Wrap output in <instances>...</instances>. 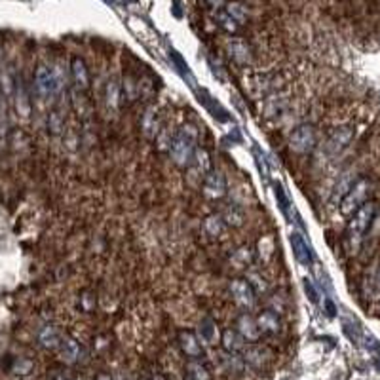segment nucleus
Listing matches in <instances>:
<instances>
[{"mask_svg":"<svg viewBox=\"0 0 380 380\" xmlns=\"http://www.w3.org/2000/svg\"><path fill=\"white\" fill-rule=\"evenodd\" d=\"M72 105H74V109L78 112L80 116H89L92 114V107L86 101V97L82 95L80 89H76L74 94H72Z\"/></svg>","mask_w":380,"mask_h":380,"instance_id":"c85d7f7f","label":"nucleus"},{"mask_svg":"<svg viewBox=\"0 0 380 380\" xmlns=\"http://www.w3.org/2000/svg\"><path fill=\"white\" fill-rule=\"evenodd\" d=\"M151 380H167L166 377H162V374H156V377H152Z\"/></svg>","mask_w":380,"mask_h":380,"instance_id":"58836bf2","label":"nucleus"},{"mask_svg":"<svg viewBox=\"0 0 380 380\" xmlns=\"http://www.w3.org/2000/svg\"><path fill=\"white\" fill-rule=\"evenodd\" d=\"M274 194H276L277 202H279V207L284 209V211H287L289 209V198H287V194H285V190L282 184H276L274 187Z\"/></svg>","mask_w":380,"mask_h":380,"instance_id":"72a5a7b5","label":"nucleus"},{"mask_svg":"<svg viewBox=\"0 0 380 380\" xmlns=\"http://www.w3.org/2000/svg\"><path fill=\"white\" fill-rule=\"evenodd\" d=\"M63 341V335L61 331L54 327V325H46L42 327V331L39 332V344L46 350H59Z\"/></svg>","mask_w":380,"mask_h":380,"instance_id":"6ab92c4d","label":"nucleus"},{"mask_svg":"<svg viewBox=\"0 0 380 380\" xmlns=\"http://www.w3.org/2000/svg\"><path fill=\"white\" fill-rule=\"evenodd\" d=\"M179 348L189 359H202L204 356V344L200 341V337L192 331L179 332Z\"/></svg>","mask_w":380,"mask_h":380,"instance_id":"1a4fd4ad","label":"nucleus"},{"mask_svg":"<svg viewBox=\"0 0 380 380\" xmlns=\"http://www.w3.org/2000/svg\"><path fill=\"white\" fill-rule=\"evenodd\" d=\"M74 380H87V379H86V377H82V374H80V377H76Z\"/></svg>","mask_w":380,"mask_h":380,"instance_id":"ea45409f","label":"nucleus"},{"mask_svg":"<svg viewBox=\"0 0 380 380\" xmlns=\"http://www.w3.org/2000/svg\"><path fill=\"white\" fill-rule=\"evenodd\" d=\"M204 196L209 200H221L226 194V181H224V175L221 171H209L204 179Z\"/></svg>","mask_w":380,"mask_h":380,"instance_id":"9d476101","label":"nucleus"},{"mask_svg":"<svg viewBox=\"0 0 380 380\" xmlns=\"http://www.w3.org/2000/svg\"><path fill=\"white\" fill-rule=\"evenodd\" d=\"M369 192H371V181L367 177L356 179V182L352 184V189L348 190V194L342 198L341 202V213L342 215H354L363 206L365 202H369Z\"/></svg>","mask_w":380,"mask_h":380,"instance_id":"7ed1b4c3","label":"nucleus"},{"mask_svg":"<svg viewBox=\"0 0 380 380\" xmlns=\"http://www.w3.org/2000/svg\"><path fill=\"white\" fill-rule=\"evenodd\" d=\"M200 341L207 342V344H215L217 341V327L211 321H204L200 325Z\"/></svg>","mask_w":380,"mask_h":380,"instance_id":"cd10ccee","label":"nucleus"},{"mask_svg":"<svg viewBox=\"0 0 380 380\" xmlns=\"http://www.w3.org/2000/svg\"><path fill=\"white\" fill-rule=\"evenodd\" d=\"M141 131L149 141H152V139H156V137H158L160 114L156 107H149V109L145 111V114H142V118H141Z\"/></svg>","mask_w":380,"mask_h":380,"instance_id":"f8f14e48","label":"nucleus"},{"mask_svg":"<svg viewBox=\"0 0 380 380\" xmlns=\"http://www.w3.org/2000/svg\"><path fill=\"white\" fill-rule=\"evenodd\" d=\"M190 169L198 179H206V175L211 171V158H209L207 151L194 152V158L190 162Z\"/></svg>","mask_w":380,"mask_h":380,"instance_id":"aec40b11","label":"nucleus"},{"mask_svg":"<svg viewBox=\"0 0 380 380\" xmlns=\"http://www.w3.org/2000/svg\"><path fill=\"white\" fill-rule=\"evenodd\" d=\"M272 356H270V352L264 346H247L246 352H244V361L247 365H251L253 369H262L264 365L268 363Z\"/></svg>","mask_w":380,"mask_h":380,"instance_id":"dca6fc26","label":"nucleus"},{"mask_svg":"<svg viewBox=\"0 0 380 380\" xmlns=\"http://www.w3.org/2000/svg\"><path fill=\"white\" fill-rule=\"evenodd\" d=\"M175 135L171 134V129L169 127H164V129H160L158 137H156V142H158V149L160 151H167L171 149V145H173Z\"/></svg>","mask_w":380,"mask_h":380,"instance_id":"7c9ffc66","label":"nucleus"},{"mask_svg":"<svg viewBox=\"0 0 380 380\" xmlns=\"http://www.w3.org/2000/svg\"><path fill=\"white\" fill-rule=\"evenodd\" d=\"M291 246H293V255L297 261L301 264H312V253H310L308 244L304 242V237L299 234V232H293L291 234Z\"/></svg>","mask_w":380,"mask_h":380,"instance_id":"4be33fe9","label":"nucleus"},{"mask_svg":"<svg viewBox=\"0 0 380 380\" xmlns=\"http://www.w3.org/2000/svg\"><path fill=\"white\" fill-rule=\"evenodd\" d=\"M274 237L272 236H266V237H262L261 240V244H259V251H261V257H262V261L264 262H268L270 259H272V255H274Z\"/></svg>","mask_w":380,"mask_h":380,"instance_id":"473e14b6","label":"nucleus"},{"mask_svg":"<svg viewBox=\"0 0 380 380\" xmlns=\"http://www.w3.org/2000/svg\"><path fill=\"white\" fill-rule=\"evenodd\" d=\"M229 289L236 304H240L242 308H247V310L253 308L255 302H257V295H255L253 287L247 284V279H242V277L232 279L229 285Z\"/></svg>","mask_w":380,"mask_h":380,"instance_id":"6e6552de","label":"nucleus"},{"mask_svg":"<svg viewBox=\"0 0 380 380\" xmlns=\"http://www.w3.org/2000/svg\"><path fill=\"white\" fill-rule=\"evenodd\" d=\"M354 135H356V129L352 126H339L332 129L327 141H325V151L331 158H337L341 156L342 152L348 149L352 141H354Z\"/></svg>","mask_w":380,"mask_h":380,"instance_id":"423d86ee","label":"nucleus"},{"mask_svg":"<svg viewBox=\"0 0 380 380\" xmlns=\"http://www.w3.org/2000/svg\"><path fill=\"white\" fill-rule=\"evenodd\" d=\"M120 103H122V86L116 78H111L105 86V105L109 112H118Z\"/></svg>","mask_w":380,"mask_h":380,"instance_id":"f3484780","label":"nucleus"},{"mask_svg":"<svg viewBox=\"0 0 380 380\" xmlns=\"http://www.w3.org/2000/svg\"><path fill=\"white\" fill-rule=\"evenodd\" d=\"M187 374H189V380L213 379V374H211V371H209V367H207L202 359H189V363H187Z\"/></svg>","mask_w":380,"mask_h":380,"instance_id":"b1692460","label":"nucleus"},{"mask_svg":"<svg viewBox=\"0 0 380 380\" xmlns=\"http://www.w3.org/2000/svg\"><path fill=\"white\" fill-rule=\"evenodd\" d=\"M247 284L253 287L255 295H264L268 291V284L262 279V276L259 272H249V274H247Z\"/></svg>","mask_w":380,"mask_h":380,"instance_id":"c756f323","label":"nucleus"},{"mask_svg":"<svg viewBox=\"0 0 380 380\" xmlns=\"http://www.w3.org/2000/svg\"><path fill=\"white\" fill-rule=\"evenodd\" d=\"M204 230L207 232V236L219 237L224 232V221L221 215H207L204 219Z\"/></svg>","mask_w":380,"mask_h":380,"instance_id":"a878e982","label":"nucleus"},{"mask_svg":"<svg viewBox=\"0 0 380 380\" xmlns=\"http://www.w3.org/2000/svg\"><path fill=\"white\" fill-rule=\"evenodd\" d=\"M71 76L74 80V86L80 92H86L89 87V71H87V65L84 63V59L80 57H72L71 61Z\"/></svg>","mask_w":380,"mask_h":380,"instance_id":"4468645a","label":"nucleus"},{"mask_svg":"<svg viewBox=\"0 0 380 380\" xmlns=\"http://www.w3.org/2000/svg\"><path fill=\"white\" fill-rule=\"evenodd\" d=\"M224 50H226L230 59L240 67H247V65L253 63V48L247 40L240 39V36H232V39L226 40Z\"/></svg>","mask_w":380,"mask_h":380,"instance_id":"0eeeda50","label":"nucleus"},{"mask_svg":"<svg viewBox=\"0 0 380 380\" xmlns=\"http://www.w3.org/2000/svg\"><path fill=\"white\" fill-rule=\"evenodd\" d=\"M302 285H304V291H306V295L310 297V301L317 302V291L316 287H314V284H312V279L304 277V279H302Z\"/></svg>","mask_w":380,"mask_h":380,"instance_id":"f704fd0d","label":"nucleus"},{"mask_svg":"<svg viewBox=\"0 0 380 380\" xmlns=\"http://www.w3.org/2000/svg\"><path fill=\"white\" fill-rule=\"evenodd\" d=\"M379 276H380V274H379Z\"/></svg>","mask_w":380,"mask_h":380,"instance_id":"79ce46f5","label":"nucleus"},{"mask_svg":"<svg viewBox=\"0 0 380 380\" xmlns=\"http://www.w3.org/2000/svg\"><path fill=\"white\" fill-rule=\"evenodd\" d=\"M257 164H259V167H261V175H268V169H266V164H264V160L261 162V156H257Z\"/></svg>","mask_w":380,"mask_h":380,"instance_id":"e433bc0d","label":"nucleus"},{"mask_svg":"<svg viewBox=\"0 0 380 380\" xmlns=\"http://www.w3.org/2000/svg\"><path fill=\"white\" fill-rule=\"evenodd\" d=\"M97 380H112V379L109 377V374H105L103 372V374H99V377H97Z\"/></svg>","mask_w":380,"mask_h":380,"instance_id":"4c0bfd02","label":"nucleus"},{"mask_svg":"<svg viewBox=\"0 0 380 380\" xmlns=\"http://www.w3.org/2000/svg\"><path fill=\"white\" fill-rule=\"evenodd\" d=\"M63 86V80L59 76V72L50 69L48 65H40L34 72V89L42 99H48L50 95L59 92Z\"/></svg>","mask_w":380,"mask_h":380,"instance_id":"20e7f679","label":"nucleus"},{"mask_svg":"<svg viewBox=\"0 0 380 380\" xmlns=\"http://www.w3.org/2000/svg\"><path fill=\"white\" fill-rule=\"evenodd\" d=\"M80 356H82V348L80 344L72 337H63L61 341V346H59V357L61 361H65L67 365H74L80 361Z\"/></svg>","mask_w":380,"mask_h":380,"instance_id":"2eb2a0df","label":"nucleus"},{"mask_svg":"<svg viewBox=\"0 0 380 380\" xmlns=\"http://www.w3.org/2000/svg\"><path fill=\"white\" fill-rule=\"evenodd\" d=\"M215 21H217V25L221 27L222 31L229 32V34H236V32L242 29V27H240V25H237L236 21H234V19L224 12V10H219V12L215 14Z\"/></svg>","mask_w":380,"mask_h":380,"instance_id":"bb28decb","label":"nucleus"},{"mask_svg":"<svg viewBox=\"0 0 380 380\" xmlns=\"http://www.w3.org/2000/svg\"><path fill=\"white\" fill-rule=\"evenodd\" d=\"M253 251L249 249L247 246H242L237 247L236 251L232 253V257H230V262H232V266H236V268H247L251 262H253Z\"/></svg>","mask_w":380,"mask_h":380,"instance_id":"393cba45","label":"nucleus"},{"mask_svg":"<svg viewBox=\"0 0 380 380\" xmlns=\"http://www.w3.org/2000/svg\"><path fill=\"white\" fill-rule=\"evenodd\" d=\"M257 324H259V329H261L262 335H277L279 327H282L279 325V317L272 310H264L262 314H259Z\"/></svg>","mask_w":380,"mask_h":380,"instance_id":"412c9836","label":"nucleus"},{"mask_svg":"<svg viewBox=\"0 0 380 380\" xmlns=\"http://www.w3.org/2000/svg\"><path fill=\"white\" fill-rule=\"evenodd\" d=\"M222 10H224L240 27H244V25L251 19V10H249V6L244 4V2H240V0H229Z\"/></svg>","mask_w":380,"mask_h":380,"instance_id":"a211bd4d","label":"nucleus"},{"mask_svg":"<svg viewBox=\"0 0 380 380\" xmlns=\"http://www.w3.org/2000/svg\"><path fill=\"white\" fill-rule=\"evenodd\" d=\"M236 331L246 339V342H259L262 337L259 324H257V317L249 316V314H242L236 321Z\"/></svg>","mask_w":380,"mask_h":380,"instance_id":"9b49d317","label":"nucleus"},{"mask_svg":"<svg viewBox=\"0 0 380 380\" xmlns=\"http://www.w3.org/2000/svg\"><path fill=\"white\" fill-rule=\"evenodd\" d=\"M221 344L226 354H240V352H246L247 348L246 339L236 329H226V331L222 332Z\"/></svg>","mask_w":380,"mask_h":380,"instance_id":"ddd939ff","label":"nucleus"},{"mask_svg":"<svg viewBox=\"0 0 380 380\" xmlns=\"http://www.w3.org/2000/svg\"><path fill=\"white\" fill-rule=\"evenodd\" d=\"M354 182H356L354 173H352V171H344V175H342L341 179H339V182L335 184V189H332V194H331L332 204H341L342 198L348 194V190L352 189V184H354Z\"/></svg>","mask_w":380,"mask_h":380,"instance_id":"5701e85b","label":"nucleus"},{"mask_svg":"<svg viewBox=\"0 0 380 380\" xmlns=\"http://www.w3.org/2000/svg\"><path fill=\"white\" fill-rule=\"evenodd\" d=\"M316 142V129H314V126H310V124H301L299 127H295L293 134L289 135V149L295 154H301V156L314 151Z\"/></svg>","mask_w":380,"mask_h":380,"instance_id":"39448f33","label":"nucleus"},{"mask_svg":"<svg viewBox=\"0 0 380 380\" xmlns=\"http://www.w3.org/2000/svg\"><path fill=\"white\" fill-rule=\"evenodd\" d=\"M222 221L229 222V224H232V226H240L242 222H244V213L237 209V207H229L226 211H224V215H221Z\"/></svg>","mask_w":380,"mask_h":380,"instance_id":"2f4dec72","label":"nucleus"},{"mask_svg":"<svg viewBox=\"0 0 380 380\" xmlns=\"http://www.w3.org/2000/svg\"><path fill=\"white\" fill-rule=\"evenodd\" d=\"M54 380H67V379H65V377H56Z\"/></svg>","mask_w":380,"mask_h":380,"instance_id":"a19ab883","label":"nucleus"},{"mask_svg":"<svg viewBox=\"0 0 380 380\" xmlns=\"http://www.w3.org/2000/svg\"><path fill=\"white\" fill-rule=\"evenodd\" d=\"M194 139L196 134L192 131V127H182L181 131L175 134L173 145L169 149V156L179 167L190 166V162L194 158Z\"/></svg>","mask_w":380,"mask_h":380,"instance_id":"f03ea898","label":"nucleus"},{"mask_svg":"<svg viewBox=\"0 0 380 380\" xmlns=\"http://www.w3.org/2000/svg\"><path fill=\"white\" fill-rule=\"evenodd\" d=\"M204 2H206L209 8L222 10V8H224V4H226L229 0H204Z\"/></svg>","mask_w":380,"mask_h":380,"instance_id":"c9c22d12","label":"nucleus"},{"mask_svg":"<svg viewBox=\"0 0 380 380\" xmlns=\"http://www.w3.org/2000/svg\"><path fill=\"white\" fill-rule=\"evenodd\" d=\"M374 217H377V204L374 202H365L363 206L352 215L346 234H344V247L348 249V253L354 255L359 251L361 242H363L371 222L374 221Z\"/></svg>","mask_w":380,"mask_h":380,"instance_id":"f257e3e1","label":"nucleus"}]
</instances>
